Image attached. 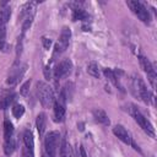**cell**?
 <instances>
[{
    "mask_svg": "<svg viewBox=\"0 0 157 157\" xmlns=\"http://www.w3.org/2000/svg\"><path fill=\"white\" fill-rule=\"evenodd\" d=\"M37 94H38L39 102L42 103V105L44 108H50L54 104V102H55L53 90L45 82H42L40 81V82L37 83Z\"/></svg>",
    "mask_w": 157,
    "mask_h": 157,
    "instance_id": "cell-1",
    "label": "cell"
},
{
    "mask_svg": "<svg viewBox=\"0 0 157 157\" xmlns=\"http://www.w3.org/2000/svg\"><path fill=\"white\" fill-rule=\"evenodd\" d=\"M132 92L135 96H137L142 102L145 103H150V99H151V94L148 92V90L146 88V85L145 82L142 81L141 77L139 76H135L132 78Z\"/></svg>",
    "mask_w": 157,
    "mask_h": 157,
    "instance_id": "cell-4",
    "label": "cell"
},
{
    "mask_svg": "<svg viewBox=\"0 0 157 157\" xmlns=\"http://www.w3.org/2000/svg\"><path fill=\"white\" fill-rule=\"evenodd\" d=\"M103 74H104V76H105V77H107V78H108V80H109L114 86H117L118 88H120V90L123 91V87L120 86V82H119V80H118V77H117V75L114 74V71H113V70H110V69H108V67H107V69H104V70H103Z\"/></svg>",
    "mask_w": 157,
    "mask_h": 157,
    "instance_id": "cell-17",
    "label": "cell"
},
{
    "mask_svg": "<svg viewBox=\"0 0 157 157\" xmlns=\"http://www.w3.org/2000/svg\"><path fill=\"white\" fill-rule=\"evenodd\" d=\"M60 134L58 131H50L44 139V150L48 157H56L58 147L60 145Z\"/></svg>",
    "mask_w": 157,
    "mask_h": 157,
    "instance_id": "cell-3",
    "label": "cell"
},
{
    "mask_svg": "<svg viewBox=\"0 0 157 157\" xmlns=\"http://www.w3.org/2000/svg\"><path fill=\"white\" fill-rule=\"evenodd\" d=\"M80 151H81V156H82V157H87V156H86V152H85V148H83L82 146H80Z\"/></svg>",
    "mask_w": 157,
    "mask_h": 157,
    "instance_id": "cell-31",
    "label": "cell"
},
{
    "mask_svg": "<svg viewBox=\"0 0 157 157\" xmlns=\"http://www.w3.org/2000/svg\"><path fill=\"white\" fill-rule=\"evenodd\" d=\"M29 86H31V80L26 81V82L21 86V88H20V93H21L23 97H26V96L28 94V92H29Z\"/></svg>",
    "mask_w": 157,
    "mask_h": 157,
    "instance_id": "cell-24",
    "label": "cell"
},
{
    "mask_svg": "<svg viewBox=\"0 0 157 157\" xmlns=\"http://www.w3.org/2000/svg\"><path fill=\"white\" fill-rule=\"evenodd\" d=\"M139 60H140V64H141V67L144 69V71L146 72L147 75V78L150 81V83L152 85V87H155V80H156V72H155V69L152 66V64L150 63V60L147 58H145L144 55H140L139 56Z\"/></svg>",
    "mask_w": 157,
    "mask_h": 157,
    "instance_id": "cell-8",
    "label": "cell"
},
{
    "mask_svg": "<svg viewBox=\"0 0 157 157\" xmlns=\"http://www.w3.org/2000/svg\"><path fill=\"white\" fill-rule=\"evenodd\" d=\"M70 38H71V29L69 27H64L61 29V33H60V37H59V42H58V44H59V47L61 48L63 52L67 48Z\"/></svg>",
    "mask_w": 157,
    "mask_h": 157,
    "instance_id": "cell-11",
    "label": "cell"
},
{
    "mask_svg": "<svg viewBox=\"0 0 157 157\" xmlns=\"http://www.w3.org/2000/svg\"><path fill=\"white\" fill-rule=\"evenodd\" d=\"M23 144H25V146H26L31 152L34 153V140H33L32 131L28 130V129L25 130V132H23Z\"/></svg>",
    "mask_w": 157,
    "mask_h": 157,
    "instance_id": "cell-16",
    "label": "cell"
},
{
    "mask_svg": "<svg viewBox=\"0 0 157 157\" xmlns=\"http://www.w3.org/2000/svg\"><path fill=\"white\" fill-rule=\"evenodd\" d=\"M129 107H130V108H128V109H129V113H130V115L135 119V121L142 128V130H144L147 135H150L151 137H155V128L152 126V124L142 115V113H141L134 104H129Z\"/></svg>",
    "mask_w": 157,
    "mask_h": 157,
    "instance_id": "cell-2",
    "label": "cell"
},
{
    "mask_svg": "<svg viewBox=\"0 0 157 157\" xmlns=\"http://www.w3.org/2000/svg\"><path fill=\"white\" fill-rule=\"evenodd\" d=\"M23 113H25V107L22 104H13V107H12V115L15 118H17V119L21 118L23 115Z\"/></svg>",
    "mask_w": 157,
    "mask_h": 157,
    "instance_id": "cell-23",
    "label": "cell"
},
{
    "mask_svg": "<svg viewBox=\"0 0 157 157\" xmlns=\"http://www.w3.org/2000/svg\"><path fill=\"white\" fill-rule=\"evenodd\" d=\"M12 132H13V125L9 119H5L4 121V137L5 140L12 137Z\"/></svg>",
    "mask_w": 157,
    "mask_h": 157,
    "instance_id": "cell-21",
    "label": "cell"
},
{
    "mask_svg": "<svg viewBox=\"0 0 157 157\" xmlns=\"http://www.w3.org/2000/svg\"><path fill=\"white\" fill-rule=\"evenodd\" d=\"M10 16H11V9L6 1H2L0 4V21L6 23L10 20Z\"/></svg>",
    "mask_w": 157,
    "mask_h": 157,
    "instance_id": "cell-15",
    "label": "cell"
},
{
    "mask_svg": "<svg viewBox=\"0 0 157 157\" xmlns=\"http://www.w3.org/2000/svg\"><path fill=\"white\" fill-rule=\"evenodd\" d=\"M87 72H88L91 76L97 77V78H99V76H101V72H99L98 65H97L94 61H91V63L87 65Z\"/></svg>",
    "mask_w": 157,
    "mask_h": 157,
    "instance_id": "cell-22",
    "label": "cell"
},
{
    "mask_svg": "<svg viewBox=\"0 0 157 157\" xmlns=\"http://www.w3.org/2000/svg\"><path fill=\"white\" fill-rule=\"evenodd\" d=\"M92 113H93V118L96 119V121H98V123H101V124H103V125H109V124H110V120H109L107 113H105L103 109H101V108H94Z\"/></svg>",
    "mask_w": 157,
    "mask_h": 157,
    "instance_id": "cell-13",
    "label": "cell"
},
{
    "mask_svg": "<svg viewBox=\"0 0 157 157\" xmlns=\"http://www.w3.org/2000/svg\"><path fill=\"white\" fill-rule=\"evenodd\" d=\"M15 147H16V145H15V141H13L12 137L5 140V142H4V152H5L6 156L12 155L13 151H15Z\"/></svg>",
    "mask_w": 157,
    "mask_h": 157,
    "instance_id": "cell-20",
    "label": "cell"
},
{
    "mask_svg": "<svg viewBox=\"0 0 157 157\" xmlns=\"http://www.w3.org/2000/svg\"><path fill=\"white\" fill-rule=\"evenodd\" d=\"M36 125H37V130H38V134L39 136L42 137L44 135V131H45V126H47V115L44 113H39L37 115V119H36Z\"/></svg>",
    "mask_w": 157,
    "mask_h": 157,
    "instance_id": "cell-14",
    "label": "cell"
},
{
    "mask_svg": "<svg viewBox=\"0 0 157 157\" xmlns=\"http://www.w3.org/2000/svg\"><path fill=\"white\" fill-rule=\"evenodd\" d=\"M42 42H43V47H44L45 49H50V47H52V40H50L49 38L43 37V38H42Z\"/></svg>",
    "mask_w": 157,
    "mask_h": 157,
    "instance_id": "cell-28",
    "label": "cell"
},
{
    "mask_svg": "<svg viewBox=\"0 0 157 157\" xmlns=\"http://www.w3.org/2000/svg\"><path fill=\"white\" fill-rule=\"evenodd\" d=\"M60 157H72L71 147L67 144L65 137H63L61 141H60Z\"/></svg>",
    "mask_w": 157,
    "mask_h": 157,
    "instance_id": "cell-18",
    "label": "cell"
},
{
    "mask_svg": "<svg viewBox=\"0 0 157 157\" xmlns=\"http://www.w3.org/2000/svg\"><path fill=\"white\" fill-rule=\"evenodd\" d=\"M21 53H22V36L17 40V47H16V55H17V58L21 55Z\"/></svg>",
    "mask_w": 157,
    "mask_h": 157,
    "instance_id": "cell-26",
    "label": "cell"
},
{
    "mask_svg": "<svg viewBox=\"0 0 157 157\" xmlns=\"http://www.w3.org/2000/svg\"><path fill=\"white\" fill-rule=\"evenodd\" d=\"M71 69H72V63L70 59H64L61 60L54 69V77L58 80V78H61L66 75H69L71 72Z\"/></svg>",
    "mask_w": 157,
    "mask_h": 157,
    "instance_id": "cell-7",
    "label": "cell"
},
{
    "mask_svg": "<svg viewBox=\"0 0 157 157\" xmlns=\"http://www.w3.org/2000/svg\"><path fill=\"white\" fill-rule=\"evenodd\" d=\"M54 118H55V121H63L64 118H65V103L60 102V101H55L54 104Z\"/></svg>",
    "mask_w": 157,
    "mask_h": 157,
    "instance_id": "cell-12",
    "label": "cell"
},
{
    "mask_svg": "<svg viewBox=\"0 0 157 157\" xmlns=\"http://www.w3.org/2000/svg\"><path fill=\"white\" fill-rule=\"evenodd\" d=\"M5 34H6V31H5V23L0 21V40H4Z\"/></svg>",
    "mask_w": 157,
    "mask_h": 157,
    "instance_id": "cell-29",
    "label": "cell"
},
{
    "mask_svg": "<svg viewBox=\"0 0 157 157\" xmlns=\"http://www.w3.org/2000/svg\"><path fill=\"white\" fill-rule=\"evenodd\" d=\"M43 72H44V77L47 78V80H50L52 78V69H50V66L49 65H47V66H44V70H43Z\"/></svg>",
    "mask_w": 157,
    "mask_h": 157,
    "instance_id": "cell-27",
    "label": "cell"
},
{
    "mask_svg": "<svg viewBox=\"0 0 157 157\" xmlns=\"http://www.w3.org/2000/svg\"><path fill=\"white\" fill-rule=\"evenodd\" d=\"M25 71H26V65H22L18 60H16L15 64L12 65L10 72H9V76H7L6 82H7L9 85H11V86L16 85V83L21 80V77H22V75L25 74Z\"/></svg>",
    "mask_w": 157,
    "mask_h": 157,
    "instance_id": "cell-6",
    "label": "cell"
},
{
    "mask_svg": "<svg viewBox=\"0 0 157 157\" xmlns=\"http://www.w3.org/2000/svg\"><path fill=\"white\" fill-rule=\"evenodd\" d=\"M88 17H90L88 13L80 7H76L72 11V20L74 21H78V20L80 21H88Z\"/></svg>",
    "mask_w": 157,
    "mask_h": 157,
    "instance_id": "cell-19",
    "label": "cell"
},
{
    "mask_svg": "<svg viewBox=\"0 0 157 157\" xmlns=\"http://www.w3.org/2000/svg\"><path fill=\"white\" fill-rule=\"evenodd\" d=\"M113 134H114L119 140H121L124 144H126V145H131L132 139H131L130 134L128 132V130H126L123 125H115V126L113 128Z\"/></svg>",
    "mask_w": 157,
    "mask_h": 157,
    "instance_id": "cell-9",
    "label": "cell"
},
{
    "mask_svg": "<svg viewBox=\"0 0 157 157\" xmlns=\"http://www.w3.org/2000/svg\"><path fill=\"white\" fill-rule=\"evenodd\" d=\"M21 157H33V152H31V151L23 145V147H22V150H21Z\"/></svg>",
    "mask_w": 157,
    "mask_h": 157,
    "instance_id": "cell-25",
    "label": "cell"
},
{
    "mask_svg": "<svg viewBox=\"0 0 157 157\" xmlns=\"http://www.w3.org/2000/svg\"><path fill=\"white\" fill-rule=\"evenodd\" d=\"M126 5L130 7V10L145 23H150V20H151V16H150V12L140 2V1H136V0H129L126 1Z\"/></svg>",
    "mask_w": 157,
    "mask_h": 157,
    "instance_id": "cell-5",
    "label": "cell"
},
{
    "mask_svg": "<svg viewBox=\"0 0 157 157\" xmlns=\"http://www.w3.org/2000/svg\"><path fill=\"white\" fill-rule=\"evenodd\" d=\"M9 48H10V47H9L7 43H5L4 40H0V50H1V52H5V53H6V52H9Z\"/></svg>",
    "mask_w": 157,
    "mask_h": 157,
    "instance_id": "cell-30",
    "label": "cell"
},
{
    "mask_svg": "<svg viewBox=\"0 0 157 157\" xmlns=\"http://www.w3.org/2000/svg\"><path fill=\"white\" fill-rule=\"evenodd\" d=\"M15 99V93L12 90H4L0 93V108L1 109H6L10 103H12V101Z\"/></svg>",
    "mask_w": 157,
    "mask_h": 157,
    "instance_id": "cell-10",
    "label": "cell"
}]
</instances>
